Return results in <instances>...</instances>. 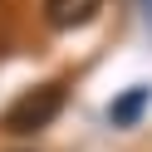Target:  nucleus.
Returning a JSON list of instances; mask_svg holds the SVG:
<instances>
[{"label": "nucleus", "mask_w": 152, "mask_h": 152, "mask_svg": "<svg viewBox=\"0 0 152 152\" xmlns=\"http://www.w3.org/2000/svg\"><path fill=\"white\" fill-rule=\"evenodd\" d=\"M147 108H152V88H147V83H132L123 98L108 103V123H113V128H137Z\"/></svg>", "instance_id": "f03ea898"}, {"label": "nucleus", "mask_w": 152, "mask_h": 152, "mask_svg": "<svg viewBox=\"0 0 152 152\" xmlns=\"http://www.w3.org/2000/svg\"><path fill=\"white\" fill-rule=\"evenodd\" d=\"M59 113H64V83L54 79V83H39V88H25L20 98L5 108L0 128H5V132H15V137H30V132L49 128Z\"/></svg>", "instance_id": "f257e3e1"}, {"label": "nucleus", "mask_w": 152, "mask_h": 152, "mask_svg": "<svg viewBox=\"0 0 152 152\" xmlns=\"http://www.w3.org/2000/svg\"><path fill=\"white\" fill-rule=\"evenodd\" d=\"M98 15V0H44V20L54 30H79Z\"/></svg>", "instance_id": "7ed1b4c3"}]
</instances>
